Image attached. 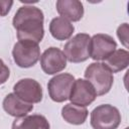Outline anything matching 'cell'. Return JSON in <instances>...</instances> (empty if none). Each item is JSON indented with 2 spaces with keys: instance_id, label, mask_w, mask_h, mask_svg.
I'll return each instance as SVG.
<instances>
[{
  "instance_id": "1",
  "label": "cell",
  "mask_w": 129,
  "mask_h": 129,
  "mask_svg": "<svg viewBox=\"0 0 129 129\" xmlns=\"http://www.w3.org/2000/svg\"><path fill=\"white\" fill-rule=\"evenodd\" d=\"M44 15L40 8L33 5H24L18 8L12 19L18 41L39 43L44 36Z\"/></svg>"
},
{
  "instance_id": "2",
  "label": "cell",
  "mask_w": 129,
  "mask_h": 129,
  "mask_svg": "<svg viewBox=\"0 0 129 129\" xmlns=\"http://www.w3.org/2000/svg\"><path fill=\"white\" fill-rule=\"evenodd\" d=\"M85 79L94 87L97 96H103L110 92L114 78L113 74L101 62L90 63L85 71Z\"/></svg>"
},
{
  "instance_id": "3",
  "label": "cell",
  "mask_w": 129,
  "mask_h": 129,
  "mask_svg": "<svg viewBox=\"0 0 129 129\" xmlns=\"http://www.w3.org/2000/svg\"><path fill=\"white\" fill-rule=\"evenodd\" d=\"M121 123L119 110L110 104H103L91 112V126L93 129H117Z\"/></svg>"
},
{
  "instance_id": "4",
  "label": "cell",
  "mask_w": 129,
  "mask_h": 129,
  "mask_svg": "<svg viewBox=\"0 0 129 129\" xmlns=\"http://www.w3.org/2000/svg\"><path fill=\"white\" fill-rule=\"evenodd\" d=\"M90 40L88 33H78L68 40L63 47L67 60L74 63L86 61L90 57Z\"/></svg>"
},
{
  "instance_id": "5",
  "label": "cell",
  "mask_w": 129,
  "mask_h": 129,
  "mask_svg": "<svg viewBox=\"0 0 129 129\" xmlns=\"http://www.w3.org/2000/svg\"><path fill=\"white\" fill-rule=\"evenodd\" d=\"M14 62L23 69L33 67L40 58V48L37 43L29 41H17L12 49Z\"/></svg>"
},
{
  "instance_id": "6",
  "label": "cell",
  "mask_w": 129,
  "mask_h": 129,
  "mask_svg": "<svg viewBox=\"0 0 129 129\" xmlns=\"http://www.w3.org/2000/svg\"><path fill=\"white\" fill-rule=\"evenodd\" d=\"M75 80V77L68 73L57 74L52 77L47 84L50 99L56 103H62L69 100Z\"/></svg>"
},
{
  "instance_id": "7",
  "label": "cell",
  "mask_w": 129,
  "mask_h": 129,
  "mask_svg": "<svg viewBox=\"0 0 129 129\" xmlns=\"http://www.w3.org/2000/svg\"><path fill=\"white\" fill-rule=\"evenodd\" d=\"M117 48L114 38L105 33H97L90 40V57L94 60H104Z\"/></svg>"
},
{
  "instance_id": "8",
  "label": "cell",
  "mask_w": 129,
  "mask_h": 129,
  "mask_svg": "<svg viewBox=\"0 0 129 129\" xmlns=\"http://www.w3.org/2000/svg\"><path fill=\"white\" fill-rule=\"evenodd\" d=\"M97 98L94 87L85 79H77L74 82L69 100L72 104L87 107L91 105Z\"/></svg>"
},
{
  "instance_id": "9",
  "label": "cell",
  "mask_w": 129,
  "mask_h": 129,
  "mask_svg": "<svg viewBox=\"0 0 129 129\" xmlns=\"http://www.w3.org/2000/svg\"><path fill=\"white\" fill-rule=\"evenodd\" d=\"M40 67L46 75H55L67 67V58L62 50L51 46L40 55Z\"/></svg>"
},
{
  "instance_id": "10",
  "label": "cell",
  "mask_w": 129,
  "mask_h": 129,
  "mask_svg": "<svg viewBox=\"0 0 129 129\" xmlns=\"http://www.w3.org/2000/svg\"><path fill=\"white\" fill-rule=\"evenodd\" d=\"M13 93L21 100L34 104L42 100V88L40 84L30 78L19 80L13 86Z\"/></svg>"
},
{
  "instance_id": "11",
  "label": "cell",
  "mask_w": 129,
  "mask_h": 129,
  "mask_svg": "<svg viewBox=\"0 0 129 129\" xmlns=\"http://www.w3.org/2000/svg\"><path fill=\"white\" fill-rule=\"evenodd\" d=\"M4 111L15 118H20L26 116L33 109V104L27 103L20 98H18L14 93L6 95L2 103Z\"/></svg>"
},
{
  "instance_id": "12",
  "label": "cell",
  "mask_w": 129,
  "mask_h": 129,
  "mask_svg": "<svg viewBox=\"0 0 129 129\" xmlns=\"http://www.w3.org/2000/svg\"><path fill=\"white\" fill-rule=\"evenodd\" d=\"M55 7L58 14L71 22H76L83 18L84 6L79 0H57Z\"/></svg>"
},
{
  "instance_id": "13",
  "label": "cell",
  "mask_w": 129,
  "mask_h": 129,
  "mask_svg": "<svg viewBox=\"0 0 129 129\" xmlns=\"http://www.w3.org/2000/svg\"><path fill=\"white\" fill-rule=\"evenodd\" d=\"M75 30V27L71 21L58 16L51 19L49 23V32L56 40H67L71 38Z\"/></svg>"
},
{
  "instance_id": "14",
  "label": "cell",
  "mask_w": 129,
  "mask_h": 129,
  "mask_svg": "<svg viewBox=\"0 0 129 129\" xmlns=\"http://www.w3.org/2000/svg\"><path fill=\"white\" fill-rule=\"evenodd\" d=\"M11 129H49V123L43 115L33 114L16 118Z\"/></svg>"
},
{
  "instance_id": "15",
  "label": "cell",
  "mask_w": 129,
  "mask_h": 129,
  "mask_svg": "<svg viewBox=\"0 0 129 129\" xmlns=\"http://www.w3.org/2000/svg\"><path fill=\"white\" fill-rule=\"evenodd\" d=\"M103 64L112 73H119L125 70L129 64V52L126 49H116L107 58L104 59Z\"/></svg>"
},
{
  "instance_id": "16",
  "label": "cell",
  "mask_w": 129,
  "mask_h": 129,
  "mask_svg": "<svg viewBox=\"0 0 129 129\" xmlns=\"http://www.w3.org/2000/svg\"><path fill=\"white\" fill-rule=\"evenodd\" d=\"M88 110L86 107L74 105L72 103L67 104L61 109V117L63 120L73 125L84 124L88 117Z\"/></svg>"
},
{
  "instance_id": "17",
  "label": "cell",
  "mask_w": 129,
  "mask_h": 129,
  "mask_svg": "<svg viewBox=\"0 0 129 129\" xmlns=\"http://www.w3.org/2000/svg\"><path fill=\"white\" fill-rule=\"evenodd\" d=\"M117 36L120 39L121 43L128 48L129 46V26L128 23H122L118 28H117Z\"/></svg>"
},
{
  "instance_id": "18",
  "label": "cell",
  "mask_w": 129,
  "mask_h": 129,
  "mask_svg": "<svg viewBox=\"0 0 129 129\" xmlns=\"http://www.w3.org/2000/svg\"><path fill=\"white\" fill-rule=\"evenodd\" d=\"M10 77V70L5 64V62L0 58V85L6 83Z\"/></svg>"
},
{
  "instance_id": "19",
  "label": "cell",
  "mask_w": 129,
  "mask_h": 129,
  "mask_svg": "<svg viewBox=\"0 0 129 129\" xmlns=\"http://www.w3.org/2000/svg\"><path fill=\"white\" fill-rule=\"evenodd\" d=\"M12 5L13 1L11 0H0V16H6L11 10Z\"/></svg>"
},
{
  "instance_id": "20",
  "label": "cell",
  "mask_w": 129,
  "mask_h": 129,
  "mask_svg": "<svg viewBox=\"0 0 129 129\" xmlns=\"http://www.w3.org/2000/svg\"><path fill=\"white\" fill-rule=\"evenodd\" d=\"M125 129H129V128H128V127H126V128H125Z\"/></svg>"
}]
</instances>
